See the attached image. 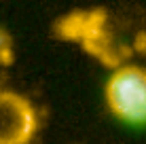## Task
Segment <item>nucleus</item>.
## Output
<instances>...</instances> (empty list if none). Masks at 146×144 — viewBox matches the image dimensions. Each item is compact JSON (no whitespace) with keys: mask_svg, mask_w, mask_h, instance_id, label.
Returning a JSON list of instances; mask_svg holds the SVG:
<instances>
[{"mask_svg":"<svg viewBox=\"0 0 146 144\" xmlns=\"http://www.w3.org/2000/svg\"><path fill=\"white\" fill-rule=\"evenodd\" d=\"M108 108L131 125L146 123V70L121 66L106 83Z\"/></svg>","mask_w":146,"mask_h":144,"instance_id":"obj_1","label":"nucleus"},{"mask_svg":"<svg viewBox=\"0 0 146 144\" xmlns=\"http://www.w3.org/2000/svg\"><path fill=\"white\" fill-rule=\"evenodd\" d=\"M104 21L106 15L102 11L91 13H70L57 23V34L66 40H80L89 53L104 62L112 64V47L108 42V36L104 32Z\"/></svg>","mask_w":146,"mask_h":144,"instance_id":"obj_2","label":"nucleus"},{"mask_svg":"<svg viewBox=\"0 0 146 144\" xmlns=\"http://www.w3.org/2000/svg\"><path fill=\"white\" fill-rule=\"evenodd\" d=\"M36 125V110L26 98L0 91V144H28Z\"/></svg>","mask_w":146,"mask_h":144,"instance_id":"obj_3","label":"nucleus"},{"mask_svg":"<svg viewBox=\"0 0 146 144\" xmlns=\"http://www.w3.org/2000/svg\"><path fill=\"white\" fill-rule=\"evenodd\" d=\"M9 44H11V38H9V34L4 32L2 28H0V55L4 59H11V53H9Z\"/></svg>","mask_w":146,"mask_h":144,"instance_id":"obj_4","label":"nucleus"},{"mask_svg":"<svg viewBox=\"0 0 146 144\" xmlns=\"http://www.w3.org/2000/svg\"><path fill=\"white\" fill-rule=\"evenodd\" d=\"M135 49H138L140 53H144V55H146V32L138 34V38H135Z\"/></svg>","mask_w":146,"mask_h":144,"instance_id":"obj_5","label":"nucleus"}]
</instances>
